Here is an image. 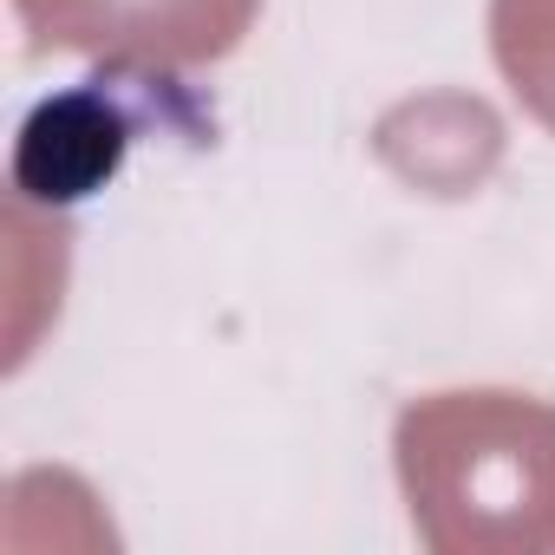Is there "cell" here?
Returning a JSON list of instances; mask_svg holds the SVG:
<instances>
[{
	"mask_svg": "<svg viewBox=\"0 0 555 555\" xmlns=\"http://www.w3.org/2000/svg\"><path fill=\"white\" fill-rule=\"evenodd\" d=\"M412 529L438 555L555 548V405L509 386L425 392L392 425Z\"/></svg>",
	"mask_w": 555,
	"mask_h": 555,
	"instance_id": "cell-1",
	"label": "cell"
},
{
	"mask_svg": "<svg viewBox=\"0 0 555 555\" xmlns=\"http://www.w3.org/2000/svg\"><path fill=\"white\" fill-rule=\"evenodd\" d=\"M490 53L516 105L555 131V0H490Z\"/></svg>",
	"mask_w": 555,
	"mask_h": 555,
	"instance_id": "cell-4",
	"label": "cell"
},
{
	"mask_svg": "<svg viewBox=\"0 0 555 555\" xmlns=\"http://www.w3.org/2000/svg\"><path fill=\"white\" fill-rule=\"evenodd\" d=\"M40 53H79L112 73H190L242 47L261 0H14Z\"/></svg>",
	"mask_w": 555,
	"mask_h": 555,
	"instance_id": "cell-2",
	"label": "cell"
},
{
	"mask_svg": "<svg viewBox=\"0 0 555 555\" xmlns=\"http://www.w3.org/2000/svg\"><path fill=\"white\" fill-rule=\"evenodd\" d=\"M47 151H53V164L34 170V177H21V183L40 190V196H86V190H99L118 170V157H125V118L99 92L53 99L27 125L21 157H47Z\"/></svg>",
	"mask_w": 555,
	"mask_h": 555,
	"instance_id": "cell-3",
	"label": "cell"
}]
</instances>
